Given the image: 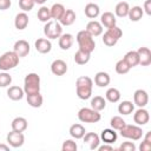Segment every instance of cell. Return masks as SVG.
<instances>
[{
  "mask_svg": "<svg viewBox=\"0 0 151 151\" xmlns=\"http://www.w3.org/2000/svg\"><path fill=\"white\" fill-rule=\"evenodd\" d=\"M139 150L140 151H150L151 150V143L146 142V140H143L140 146H139Z\"/></svg>",
  "mask_w": 151,
  "mask_h": 151,
  "instance_id": "f6af8a7d",
  "label": "cell"
},
{
  "mask_svg": "<svg viewBox=\"0 0 151 151\" xmlns=\"http://www.w3.org/2000/svg\"><path fill=\"white\" fill-rule=\"evenodd\" d=\"M84 12H85V15H86L87 18H90V19H96V18L100 14L99 6H98L97 4H94V2L87 4V5L85 6Z\"/></svg>",
  "mask_w": 151,
  "mask_h": 151,
  "instance_id": "484cf974",
  "label": "cell"
},
{
  "mask_svg": "<svg viewBox=\"0 0 151 151\" xmlns=\"http://www.w3.org/2000/svg\"><path fill=\"white\" fill-rule=\"evenodd\" d=\"M150 120V114L149 111L145 110L144 107H139L134 113H133V122L136 125H145Z\"/></svg>",
  "mask_w": 151,
  "mask_h": 151,
  "instance_id": "8fae6325",
  "label": "cell"
},
{
  "mask_svg": "<svg viewBox=\"0 0 151 151\" xmlns=\"http://www.w3.org/2000/svg\"><path fill=\"white\" fill-rule=\"evenodd\" d=\"M27 125H28V123H27L26 118H24V117H15L11 123L12 130L18 131V132H24L27 129Z\"/></svg>",
  "mask_w": 151,
  "mask_h": 151,
  "instance_id": "603a6c76",
  "label": "cell"
},
{
  "mask_svg": "<svg viewBox=\"0 0 151 151\" xmlns=\"http://www.w3.org/2000/svg\"><path fill=\"white\" fill-rule=\"evenodd\" d=\"M147 15H151V0H145L144 2V9Z\"/></svg>",
  "mask_w": 151,
  "mask_h": 151,
  "instance_id": "7dc6e473",
  "label": "cell"
},
{
  "mask_svg": "<svg viewBox=\"0 0 151 151\" xmlns=\"http://www.w3.org/2000/svg\"><path fill=\"white\" fill-rule=\"evenodd\" d=\"M34 47L35 50L41 53V54H46V53H50L51 50H52V44L50 41V39H46V38H38L34 42Z\"/></svg>",
  "mask_w": 151,
  "mask_h": 151,
  "instance_id": "4fadbf2b",
  "label": "cell"
},
{
  "mask_svg": "<svg viewBox=\"0 0 151 151\" xmlns=\"http://www.w3.org/2000/svg\"><path fill=\"white\" fill-rule=\"evenodd\" d=\"M122 35H123V31L117 25L112 26V27L107 28L106 32L103 34V42L106 46L112 47L118 42V40L122 38Z\"/></svg>",
  "mask_w": 151,
  "mask_h": 151,
  "instance_id": "5b68a950",
  "label": "cell"
},
{
  "mask_svg": "<svg viewBox=\"0 0 151 151\" xmlns=\"http://www.w3.org/2000/svg\"><path fill=\"white\" fill-rule=\"evenodd\" d=\"M51 72L54 76H64L67 72V64L61 59H55L51 64Z\"/></svg>",
  "mask_w": 151,
  "mask_h": 151,
  "instance_id": "5bb4252c",
  "label": "cell"
},
{
  "mask_svg": "<svg viewBox=\"0 0 151 151\" xmlns=\"http://www.w3.org/2000/svg\"><path fill=\"white\" fill-rule=\"evenodd\" d=\"M58 39H59V47L64 51L71 48L73 45V40H74L71 33H63Z\"/></svg>",
  "mask_w": 151,
  "mask_h": 151,
  "instance_id": "7402d4cb",
  "label": "cell"
},
{
  "mask_svg": "<svg viewBox=\"0 0 151 151\" xmlns=\"http://www.w3.org/2000/svg\"><path fill=\"white\" fill-rule=\"evenodd\" d=\"M44 34L47 39H57L63 34V26L57 20H50L45 22Z\"/></svg>",
  "mask_w": 151,
  "mask_h": 151,
  "instance_id": "8992f818",
  "label": "cell"
},
{
  "mask_svg": "<svg viewBox=\"0 0 151 151\" xmlns=\"http://www.w3.org/2000/svg\"><path fill=\"white\" fill-rule=\"evenodd\" d=\"M92 87H93V81L87 76H81L76 81L77 96L80 99H83V100H86V99L91 98V96H92Z\"/></svg>",
  "mask_w": 151,
  "mask_h": 151,
  "instance_id": "6da1fadb",
  "label": "cell"
},
{
  "mask_svg": "<svg viewBox=\"0 0 151 151\" xmlns=\"http://www.w3.org/2000/svg\"><path fill=\"white\" fill-rule=\"evenodd\" d=\"M38 19L41 21V22H47L51 20V13H50V8L46 7V6H41L39 9H38Z\"/></svg>",
  "mask_w": 151,
  "mask_h": 151,
  "instance_id": "8d00e7d4",
  "label": "cell"
},
{
  "mask_svg": "<svg viewBox=\"0 0 151 151\" xmlns=\"http://www.w3.org/2000/svg\"><path fill=\"white\" fill-rule=\"evenodd\" d=\"M120 136L127 139H132V140H139L143 137V130L142 127H139V125H130V124H125V126L119 130Z\"/></svg>",
  "mask_w": 151,
  "mask_h": 151,
  "instance_id": "ba28073f",
  "label": "cell"
},
{
  "mask_svg": "<svg viewBox=\"0 0 151 151\" xmlns=\"http://www.w3.org/2000/svg\"><path fill=\"white\" fill-rule=\"evenodd\" d=\"M68 132H70L71 137L74 138V139H81L84 137V134L86 133L85 127L81 124H73V125H71Z\"/></svg>",
  "mask_w": 151,
  "mask_h": 151,
  "instance_id": "83f0119b",
  "label": "cell"
},
{
  "mask_svg": "<svg viewBox=\"0 0 151 151\" xmlns=\"http://www.w3.org/2000/svg\"><path fill=\"white\" fill-rule=\"evenodd\" d=\"M26 97H27V103H28L29 106H32V107H40L42 105L44 98L40 94V92L33 93V94H26Z\"/></svg>",
  "mask_w": 151,
  "mask_h": 151,
  "instance_id": "f546056e",
  "label": "cell"
},
{
  "mask_svg": "<svg viewBox=\"0 0 151 151\" xmlns=\"http://www.w3.org/2000/svg\"><path fill=\"white\" fill-rule=\"evenodd\" d=\"M137 53L139 55V65L149 66L151 64V51L147 47H139Z\"/></svg>",
  "mask_w": 151,
  "mask_h": 151,
  "instance_id": "2e32d148",
  "label": "cell"
},
{
  "mask_svg": "<svg viewBox=\"0 0 151 151\" xmlns=\"http://www.w3.org/2000/svg\"><path fill=\"white\" fill-rule=\"evenodd\" d=\"M28 25V15L26 14V12H20L15 15V19H14V26L19 31H22L27 27Z\"/></svg>",
  "mask_w": 151,
  "mask_h": 151,
  "instance_id": "ffe728a7",
  "label": "cell"
},
{
  "mask_svg": "<svg viewBox=\"0 0 151 151\" xmlns=\"http://www.w3.org/2000/svg\"><path fill=\"white\" fill-rule=\"evenodd\" d=\"M65 12V7L63 4H53V6L50 8V13H51V19L59 21L63 17Z\"/></svg>",
  "mask_w": 151,
  "mask_h": 151,
  "instance_id": "4316f807",
  "label": "cell"
},
{
  "mask_svg": "<svg viewBox=\"0 0 151 151\" xmlns=\"http://www.w3.org/2000/svg\"><path fill=\"white\" fill-rule=\"evenodd\" d=\"M90 58H91V53L84 52L81 50H78L74 53V61L78 65H85V64H87L90 61Z\"/></svg>",
  "mask_w": 151,
  "mask_h": 151,
  "instance_id": "e575fe53",
  "label": "cell"
},
{
  "mask_svg": "<svg viewBox=\"0 0 151 151\" xmlns=\"http://www.w3.org/2000/svg\"><path fill=\"white\" fill-rule=\"evenodd\" d=\"M76 39H77V42L79 45V50H81L84 52H87V53H92L94 51L96 41H94L93 37L86 29L79 31Z\"/></svg>",
  "mask_w": 151,
  "mask_h": 151,
  "instance_id": "7a4b0ae2",
  "label": "cell"
},
{
  "mask_svg": "<svg viewBox=\"0 0 151 151\" xmlns=\"http://www.w3.org/2000/svg\"><path fill=\"white\" fill-rule=\"evenodd\" d=\"M77 149H78L77 143L74 140H72V139H66L61 145V150L63 151H76Z\"/></svg>",
  "mask_w": 151,
  "mask_h": 151,
  "instance_id": "60d3db41",
  "label": "cell"
},
{
  "mask_svg": "<svg viewBox=\"0 0 151 151\" xmlns=\"http://www.w3.org/2000/svg\"><path fill=\"white\" fill-rule=\"evenodd\" d=\"M76 18L77 17H76V13H74L73 9H65V12H64L61 19L59 20V22H60L61 26H71L76 21Z\"/></svg>",
  "mask_w": 151,
  "mask_h": 151,
  "instance_id": "cb8c5ba5",
  "label": "cell"
},
{
  "mask_svg": "<svg viewBox=\"0 0 151 151\" xmlns=\"http://www.w3.org/2000/svg\"><path fill=\"white\" fill-rule=\"evenodd\" d=\"M100 24H101V26H105L106 28H110V27L117 25V19H116V17H114L113 13H111V12H104L100 15Z\"/></svg>",
  "mask_w": 151,
  "mask_h": 151,
  "instance_id": "d6986e66",
  "label": "cell"
},
{
  "mask_svg": "<svg viewBox=\"0 0 151 151\" xmlns=\"http://www.w3.org/2000/svg\"><path fill=\"white\" fill-rule=\"evenodd\" d=\"M105 98H106V100H109L110 103H117V101H119V99H120V92H119L118 88L111 87V88H109V90L106 91Z\"/></svg>",
  "mask_w": 151,
  "mask_h": 151,
  "instance_id": "d590c367",
  "label": "cell"
},
{
  "mask_svg": "<svg viewBox=\"0 0 151 151\" xmlns=\"http://www.w3.org/2000/svg\"><path fill=\"white\" fill-rule=\"evenodd\" d=\"M12 83V77L5 71L0 73V87H7Z\"/></svg>",
  "mask_w": 151,
  "mask_h": 151,
  "instance_id": "b9f144b4",
  "label": "cell"
},
{
  "mask_svg": "<svg viewBox=\"0 0 151 151\" xmlns=\"http://www.w3.org/2000/svg\"><path fill=\"white\" fill-rule=\"evenodd\" d=\"M99 138H100L104 143H106V144H113V143L117 140L118 136H117L116 130H113V129H104V130L101 131Z\"/></svg>",
  "mask_w": 151,
  "mask_h": 151,
  "instance_id": "e0dca14e",
  "label": "cell"
},
{
  "mask_svg": "<svg viewBox=\"0 0 151 151\" xmlns=\"http://www.w3.org/2000/svg\"><path fill=\"white\" fill-rule=\"evenodd\" d=\"M19 57L14 51L5 52L2 55H0V70L2 71H9L18 66L19 64Z\"/></svg>",
  "mask_w": 151,
  "mask_h": 151,
  "instance_id": "277c9868",
  "label": "cell"
},
{
  "mask_svg": "<svg viewBox=\"0 0 151 151\" xmlns=\"http://www.w3.org/2000/svg\"><path fill=\"white\" fill-rule=\"evenodd\" d=\"M143 14H144V11L140 6H133L132 8L129 9L127 17L130 18L131 21H139L143 18Z\"/></svg>",
  "mask_w": 151,
  "mask_h": 151,
  "instance_id": "836d02e7",
  "label": "cell"
},
{
  "mask_svg": "<svg viewBox=\"0 0 151 151\" xmlns=\"http://www.w3.org/2000/svg\"><path fill=\"white\" fill-rule=\"evenodd\" d=\"M133 101L138 107H145L149 103V94L145 90H136L133 94Z\"/></svg>",
  "mask_w": 151,
  "mask_h": 151,
  "instance_id": "7c38bea8",
  "label": "cell"
},
{
  "mask_svg": "<svg viewBox=\"0 0 151 151\" xmlns=\"http://www.w3.org/2000/svg\"><path fill=\"white\" fill-rule=\"evenodd\" d=\"M11 0H0V11H6L11 7Z\"/></svg>",
  "mask_w": 151,
  "mask_h": 151,
  "instance_id": "ee69618b",
  "label": "cell"
},
{
  "mask_svg": "<svg viewBox=\"0 0 151 151\" xmlns=\"http://www.w3.org/2000/svg\"><path fill=\"white\" fill-rule=\"evenodd\" d=\"M34 1V4H38V5H42V4H45L47 0H33Z\"/></svg>",
  "mask_w": 151,
  "mask_h": 151,
  "instance_id": "681fc988",
  "label": "cell"
},
{
  "mask_svg": "<svg viewBox=\"0 0 151 151\" xmlns=\"http://www.w3.org/2000/svg\"><path fill=\"white\" fill-rule=\"evenodd\" d=\"M134 110V105L132 104V101L130 100H124L118 105V112L123 116H129L133 112Z\"/></svg>",
  "mask_w": 151,
  "mask_h": 151,
  "instance_id": "4dcf8cb0",
  "label": "cell"
},
{
  "mask_svg": "<svg viewBox=\"0 0 151 151\" xmlns=\"http://www.w3.org/2000/svg\"><path fill=\"white\" fill-rule=\"evenodd\" d=\"M25 94H33L40 92V77L37 73H28L24 79Z\"/></svg>",
  "mask_w": 151,
  "mask_h": 151,
  "instance_id": "3957f363",
  "label": "cell"
},
{
  "mask_svg": "<svg viewBox=\"0 0 151 151\" xmlns=\"http://www.w3.org/2000/svg\"><path fill=\"white\" fill-rule=\"evenodd\" d=\"M97 150H99V151H112L113 147H112L111 144H106V143H104V145H99V146L97 147Z\"/></svg>",
  "mask_w": 151,
  "mask_h": 151,
  "instance_id": "bcb514c9",
  "label": "cell"
},
{
  "mask_svg": "<svg viewBox=\"0 0 151 151\" xmlns=\"http://www.w3.org/2000/svg\"><path fill=\"white\" fill-rule=\"evenodd\" d=\"M110 81H111V78L107 72L100 71V72H97L94 76V84L98 87H105L110 84Z\"/></svg>",
  "mask_w": 151,
  "mask_h": 151,
  "instance_id": "ac0fdd59",
  "label": "cell"
},
{
  "mask_svg": "<svg viewBox=\"0 0 151 151\" xmlns=\"http://www.w3.org/2000/svg\"><path fill=\"white\" fill-rule=\"evenodd\" d=\"M34 1L33 0H19V7L22 9V12H29L34 7Z\"/></svg>",
  "mask_w": 151,
  "mask_h": 151,
  "instance_id": "ab89813d",
  "label": "cell"
},
{
  "mask_svg": "<svg viewBox=\"0 0 151 151\" xmlns=\"http://www.w3.org/2000/svg\"><path fill=\"white\" fill-rule=\"evenodd\" d=\"M8 150H9V145L0 144V151H8Z\"/></svg>",
  "mask_w": 151,
  "mask_h": 151,
  "instance_id": "c3c4849f",
  "label": "cell"
},
{
  "mask_svg": "<svg viewBox=\"0 0 151 151\" xmlns=\"http://www.w3.org/2000/svg\"><path fill=\"white\" fill-rule=\"evenodd\" d=\"M86 31L92 35V37H98L103 33V26L99 21L96 20H91L90 22H87L86 25Z\"/></svg>",
  "mask_w": 151,
  "mask_h": 151,
  "instance_id": "44dd1931",
  "label": "cell"
},
{
  "mask_svg": "<svg viewBox=\"0 0 151 151\" xmlns=\"http://www.w3.org/2000/svg\"><path fill=\"white\" fill-rule=\"evenodd\" d=\"M125 124H126V122H125L120 116H114V117H112L111 120H110L111 127H112L113 130H117V131L122 130V129L125 126Z\"/></svg>",
  "mask_w": 151,
  "mask_h": 151,
  "instance_id": "74e56055",
  "label": "cell"
},
{
  "mask_svg": "<svg viewBox=\"0 0 151 151\" xmlns=\"http://www.w3.org/2000/svg\"><path fill=\"white\" fill-rule=\"evenodd\" d=\"M83 139H84V143L88 144L90 150H97V147L100 144V138H99V136L96 132H87V133H85Z\"/></svg>",
  "mask_w": 151,
  "mask_h": 151,
  "instance_id": "9a60e30c",
  "label": "cell"
},
{
  "mask_svg": "<svg viewBox=\"0 0 151 151\" xmlns=\"http://www.w3.org/2000/svg\"><path fill=\"white\" fill-rule=\"evenodd\" d=\"M129 9H130V6L126 1H120L116 5V8H114V13L117 17L119 18H124V17H127L129 14Z\"/></svg>",
  "mask_w": 151,
  "mask_h": 151,
  "instance_id": "d6a6232c",
  "label": "cell"
},
{
  "mask_svg": "<svg viewBox=\"0 0 151 151\" xmlns=\"http://www.w3.org/2000/svg\"><path fill=\"white\" fill-rule=\"evenodd\" d=\"M119 151H136V145L133 142H124L118 147Z\"/></svg>",
  "mask_w": 151,
  "mask_h": 151,
  "instance_id": "7bdbcfd3",
  "label": "cell"
},
{
  "mask_svg": "<svg viewBox=\"0 0 151 151\" xmlns=\"http://www.w3.org/2000/svg\"><path fill=\"white\" fill-rule=\"evenodd\" d=\"M101 118L100 113L90 107H81L78 111V119L83 123H97Z\"/></svg>",
  "mask_w": 151,
  "mask_h": 151,
  "instance_id": "52a82bcc",
  "label": "cell"
},
{
  "mask_svg": "<svg viewBox=\"0 0 151 151\" xmlns=\"http://www.w3.org/2000/svg\"><path fill=\"white\" fill-rule=\"evenodd\" d=\"M123 59L127 63V65H129L131 68L134 67V66H137V65H139V55H138L137 51H129V52L124 55Z\"/></svg>",
  "mask_w": 151,
  "mask_h": 151,
  "instance_id": "f1b7e54d",
  "label": "cell"
},
{
  "mask_svg": "<svg viewBox=\"0 0 151 151\" xmlns=\"http://www.w3.org/2000/svg\"><path fill=\"white\" fill-rule=\"evenodd\" d=\"M25 92H24V88L19 87V86H9V88L7 90V96L9 99L17 101V100H21L22 97H24Z\"/></svg>",
  "mask_w": 151,
  "mask_h": 151,
  "instance_id": "d4e9b609",
  "label": "cell"
},
{
  "mask_svg": "<svg viewBox=\"0 0 151 151\" xmlns=\"http://www.w3.org/2000/svg\"><path fill=\"white\" fill-rule=\"evenodd\" d=\"M6 139H7L8 145L12 146V147H20L25 143V136H24V133L22 132L14 131V130H12L11 132H8Z\"/></svg>",
  "mask_w": 151,
  "mask_h": 151,
  "instance_id": "9c48e42d",
  "label": "cell"
},
{
  "mask_svg": "<svg viewBox=\"0 0 151 151\" xmlns=\"http://www.w3.org/2000/svg\"><path fill=\"white\" fill-rule=\"evenodd\" d=\"M29 44L24 40V39H20V40H17L14 46H13V51L18 54L19 58H22V57H26L28 53H29Z\"/></svg>",
  "mask_w": 151,
  "mask_h": 151,
  "instance_id": "30bf717a",
  "label": "cell"
},
{
  "mask_svg": "<svg viewBox=\"0 0 151 151\" xmlns=\"http://www.w3.org/2000/svg\"><path fill=\"white\" fill-rule=\"evenodd\" d=\"M91 109H93V110H96V111H98V112H100V111H103L104 109H105V106H106V100L101 97V96H96V97H93L92 99H91Z\"/></svg>",
  "mask_w": 151,
  "mask_h": 151,
  "instance_id": "1f68e13d",
  "label": "cell"
},
{
  "mask_svg": "<svg viewBox=\"0 0 151 151\" xmlns=\"http://www.w3.org/2000/svg\"><path fill=\"white\" fill-rule=\"evenodd\" d=\"M130 66L127 65V63L124 60V59H120L119 61H117V64H116V72L118 73V74H125V73H127L129 71H130Z\"/></svg>",
  "mask_w": 151,
  "mask_h": 151,
  "instance_id": "f35d334b",
  "label": "cell"
}]
</instances>
